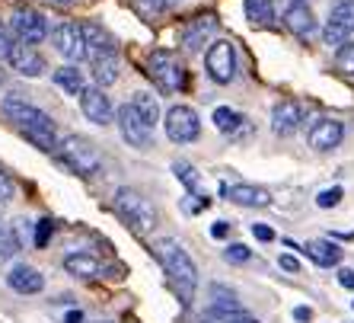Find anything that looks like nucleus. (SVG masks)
<instances>
[{
    "mask_svg": "<svg viewBox=\"0 0 354 323\" xmlns=\"http://www.w3.org/2000/svg\"><path fill=\"white\" fill-rule=\"evenodd\" d=\"M3 116L17 125L19 132L29 138L39 150H58V134H55V119L45 112V109L32 106V103L19 100V96H7L0 103Z\"/></svg>",
    "mask_w": 354,
    "mask_h": 323,
    "instance_id": "1",
    "label": "nucleus"
},
{
    "mask_svg": "<svg viewBox=\"0 0 354 323\" xmlns=\"http://www.w3.org/2000/svg\"><path fill=\"white\" fill-rule=\"evenodd\" d=\"M153 253H157V259L163 263L169 282L179 291V298L189 304L198 288V265H195V259L189 256V250L182 247L176 237H160V241H153Z\"/></svg>",
    "mask_w": 354,
    "mask_h": 323,
    "instance_id": "2",
    "label": "nucleus"
},
{
    "mask_svg": "<svg viewBox=\"0 0 354 323\" xmlns=\"http://www.w3.org/2000/svg\"><path fill=\"white\" fill-rule=\"evenodd\" d=\"M115 211L134 234H140V237L157 227V208L150 205V199L147 195H140L138 189L122 186V189L115 192Z\"/></svg>",
    "mask_w": 354,
    "mask_h": 323,
    "instance_id": "3",
    "label": "nucleus"
},
{
    "mask_svg": "<svg viewBox=\"0 0 354 323\" xmlns=\"http://www.w3.org/2000/svg\"><path fill=\"white\" fill-rule=\"evenodd\" d=\"M147 74L163 93H179L189 80V71L182 64V58L169 49H153L147 58Z\"/></svg>",
    "mask_w": 354,
    "mask_h": 323,
    "instance_id": "4",
    "label": "nucleus"
},
{
    "mask_svg": "<svg viewBox=\"0 0 354 323\" xmlns=\"http://www.w3.org/2000/svg\"><path fill=\"white\" fill-rule=\"evenodd\" d=\"M58 154H61V160L80 176H96L99 170H102L99 150L93 148V141H86L80 134H64L58 141Z\"/></svg>",
    "mask_w": 354,
    "mask_h": 323,
    "instance_id": "5",
    "label": "nucleus"
},
{
    "mask_svg": "<svg viewBox=\"0 0 354 323\" xmlns=\"http://www.w3.org/2000/svg\"><path fill=\"white\" fill-rule=\"evenodd\" d=\"M163 128H166V138L173 144H192L198 141V134H201V119L192 106H169L163 116Z\"/></svg>",
    "mask_w": 354,
    "mask_h": 323,
    "instance_id": "6",
    "label": "nucleus"
},
{
    "mask_svg": "<svg viewBox=\"0 0 354 323\" xmlns=\"http://www.w3.org/2000/svg\"><path fill=\"white\" fill-rule=\"evenodd\" d=\"M205 67L214 83H230L236 77V49H233V42L227 39L211 42L205 51Z\"/></svg>",
    "mask_w": 354,
    "mask_h": 323,
    "instance_id": "7",
    "label": "nucleus"
},
{
    "mask_svg": "<svg viewBox=\"0 0 354 323\" xmlns=\"http://www.w3.org/2000/svg\"><path fill=\"white\" fill-rule=\"evenodd\" d=\"M10 29H13V35H17V42H23V45H39V42L48 39V19L41 17L39 10L32 7H19L13 10V17H10Z\"/></svg>",
    "mask_w": 354,
    "mask_h": 323,
    "instance_id": "8",
    "label": "nucleus"
},
{
    "mask_svg": "<svg viewBox=\"0 0 354 323\" xmlns=\"http://www.w3.org/2000/svg\"><path fill=\"white\" fill-rule=\"evenodd\" d=\"M351 33H354V0H332L329 19H326V29H322L326 45L342 49Z\"/></svg>",
    "mask_w": 354,
    "mask_h": 323,
    "instance_id": "9",
    "label": "nucleus"
},
{
    "mask_svg": "<svg viewBox=\"0 0 354 323\" xmlns=\"http://www.w3.org/2000/svg\"><path fill=\"white\" fill-rule=\"evenodd\" d=\"M115 125L131 148H150V144H153V128L134 112L131 103H124V106L115 109Z\"/></svg>",
    "mask_w": 354,
    "mask_h": 323,
    "instance_id": "10",
    "label": "nucleus"
},
{
    "mask_svg": "<svg viewBox=\"0 0 354 323\" xmlns=\"http://www.w3.org/2000/svg\"><path fill=\"white\" fill-rule=\"evenodd\" d=\"M214 33H217V17L214 13H198V17H192L189 23L179 29V45L195 55V51H201L205 45H211Z\"/></svg>",
    "mask_w": 354,
    "mask_h": 323,
    "instance_id": "11",
    "label": "nucleus"
},
{
    "mask_svg": "<svg viewBox=\"0 0 354 323\" xmlns=\"http://www.w3.org/2000/svg\"><path fill=\"white\" fill-rule=\"evenodd\" d=\"M51 45L64 61H83L86 58V42H83L80 23H58L51 29Z\"/></svg>",
    "mask_w": 354,
    "mask_h": 323,
    "instance_id": "12",
    "label": "nucleus"
},
{
    "mask_svg": "<svg viewBox=\"0 0 354 323\" xmlns=\"http://www.w3.org/2000/svg\"><path fill=\"white\" fill-rule=\"evenodd\" d=\"M342 138H345V125L338 122V119H316L313 125H310V132H306V141H310V148L319 150V154H329V150H335L338 144H342Z\"/></svg>",
    "mask_w": 354,
    "mask_h": 323,
    "instance_id": "13",
    "label": "nucleus"
},
{
    "mask_svg": "<svg viewBox=\"0 0 354 323\" xmlns=\"http://www.w3.org/2000/svg\"><path fill=\"white\" fill-rule=\"evenodd\" d=\"M80 112L86 116V122H93V125H109L115 119L112 100H109L106 90H99V87H86V90L80 93Z\"/></svg>",
    "mask_w": 354,
    "mask_h": 323,
    "instance_id": "14",
    "label": "nucleus"
},
{
    "mask_svg": "<svg viewBox=\"0 0 354 323\" xmlns=\"http://www.w3.org/2000/svg\"><path fill=\"white\" fill-rule=\"evenodd\" d=\"M80 29L83 42H86V61L102 58V55H118V42L109 29H102L99 23H80Z\"/></svg>",
    "mask_w": 354,
    "mask_h": 323,
    "instance_id": "15",
    "label": "nucleus"
},
{
    "mask_svg": "<svg viewBox=\"0 0 354 323\" xmlns=\"http://www.w3.org/2000/svg\"><path fill=\"white\" fill-rule=\"evenodd\" d=\"M7 61H10V67L23 77H41L45 74V58H41L32 45H23V42H13Z\"/></svg>",
    "mask_w": 354,
    "mask_h": 323,
    "instance_id": "16",
    "label": "nucleus"
},
{
    "mask_svg": "<svg viewBox=\"0 0 354 323\" xmlns=\"http://www.w3.org/2000/svg\"><path fill=\"white\" fill-rule=\"evenodd\" d=\"M300 122H304V106L294 100H281L278 106L272 109V132L278 134V138H290V134L300 128Z\"/></svg>",
    "mask_w": 354,
    "mask_h": 323,
    "instance_id": "17",
    "label": "nucleus"
},
{
    "mask_svg": "<svg viewBox=\"0 0 354 323\" xmlns=\"http://www.w3.org/2000/svg\"><path fill=\"white\" fill-rule=\"evenodd\" d=\"M223 195L239 208H268L272 205V192L252 182H236V186H223Z\"/></svg>",
    "mask_w": 354,
    "mask_h": 323,
    "instance_id": "18",
    "label": "nucleus"
},
{
    "mask_svg": "<svg viewBox=\"0 0 354 323\" xmlns=\"http://www.w3.org/2000/svg\"><path fill=\"white\" fill-rule=\"evenodd\" d=\"M7 285L17 291V295H39V291L45 288V275L29 263H17L7 272Z\"/></svg>",
    "mask_w": 354,
    "mask_h": 323,
    "instance_id": "19",
    "label": "nucleus"
},
{
    "mask_svg": "<svg viewBox=\"0 0 354 323\" xmlns=\"http://www.w3.org/2000/svg\"><path fill=\"white\" fill-rule=\"evenodd\" d=\"M284 26H288L294 35H300V39L313 35V33H316V17H313V10L306 7V3H294V7L284 10Z\"/></svg>",
    "mask_w": 354,
    "mask_h": 323,
    "instance_id": "20",
    "label": "nucleus"
},
{
    "mask_svg": "<svg viewBox=\"0 0 354 323\" xmlns=\"http://www.w3.org/2000/svg\"><path fill=\"white\" fill-rule=\"evenodd\" d=\"M211 122H214L217 132L230 134V138H239L243 132H249L246 116H239L236 109H230V106H217V109H214V116H211Z\"/></svg>",
    "mask_w": 354,
    "mask_h": 323,
    "instance_id": "21",
    "label": "nucleus"
},
{
    "mask_svg": "<svg viewBox=\"0 0 354 323\" xmlns=\"http://www.w3.org/2000/svg\"><path fill=\"white\" fill-rule=\"evenodd\" d=\"M64 269L71 275H77V279H99L102 263L96 256H90V253H71V256H64Z\"/></svg>",
    "mask_w": 354,
    "mask_h": 323,
    "instance_id": "22",
    "label": "nucleus"
},
{
    "mask_svg": "<svg viewBox=\"0 0 354 323\" xmlns=\"http://www.w3.org/2000/svg\"><path fill=\"white\" fill-rule=\"evenodd\" d=\"M131 109L150 125V128H157V125H160V100L150 90H138V93H134V96H131Z\"/></svg>",
    "mask_w": 354,
    "mask_h": 323,
    "instance_id": "23",
    "label": "nucleus"
},
{
    "mask_svg": "<svg viewBox=\"0 0 354 323\" xmlns=\"http://www.w3.org/2000/svg\"><path fill=\"white\" fill-rule=\"evenodd\" d=\"M304 253L313 259L316 265H326V269H329V265H338V263H342V250H338L335 243H329V241H310V243L304 247Z\"/></svg>",
    "mask_w": 354,
    "mask_h": 323,
    "instance_id": "24",
    "label": "nucleus"
},
{
    "mask_svg": "<svg viewBox=\"0 0 354 323\" xmlns=\"http://www.w3.org/2000/svg\"><path fill=\"white\" fill-rule=\"evenodd\" d=\"M93 80H96L99 90H106L109 83L118 80V55H102V58H93Z\"/></svg>",
    "mask_w": 354,
    "mask_h": 323,
    "instance_id": "25",
    "label": "nucleus"
},
{
    "mask_svg": "<svg viewBox=\"0 0 354 323\" xmlns=\"http://www.w3.org/2000/svg\"><path fill=\"white\" fill-rule=\"evenodd\" d=\"M55 83H58L67 96H80V93L86 90V77H83V71H77V64L58 67V71H55Z\"/></svg>",
    "mask_w": 354,
    "mask_h": 323,
    "instance_id": "26",
    "label": "nucleus"
},
{
    "mask_svg": "<svg viewBox=\"0 0 354 323\" xmlns=\"http://www.w3.org/2000/svg\"><path fill=\"white\" fill-rule=\"evenodd\" d=\"M243 10H246V19L256 26H268L274 19V3L272 0H243Z\"/></svg>",
    "mask_w": 354,
    "mask_h": 323,
    "instance_id": "27",
    "label": "nucleus"
},
{
    "mask_svg": "<svg viewBox=\"0 0 354 323\" xmlns=\"http://www.w3.org/2000/svg\"><path fill=\"white\" fill-rule=\"evenodd\" d=\"M201 323H259V320L243 307H236V311H211L207 307L201 314Z\"/></svg>",
    "mask_w": 354,
    "mask_h": 323,
    "instance_id": "28",
    "label": "nucleus"
},
{
    "mask_svg": "<svg viewBox=\"0 0 354 323\" xmlns=\"http://www.w3.org/2000/svg\"><path fill=\"white\" fill-rule=\"evenodd\" d=\"M173 173H176V180L189 189V195H198V192H201V176H198V170L189 164V160H176Z\"/></svg>",
    "mask_w": 354,
    "mask_h": 323,
    "instance_id": "29",
    "label": "nucleus"
},
{
    "mask_svg": "<svg viewBox=\"0 0 354 323\" xmlns=\"http://www.w3.org/2000/svg\"><path fill=\"white\" fill-rule=\"evenodd\" d=\"M19 250H23V243H19L17 231H13L10 224H0V265L10 263V259L17 256Z\"/></svg>",
    "mask_w": 354,
    "mask_h": 323,
    "instance_id": "30",
    "label": "nucleus"
},
{
    "mask_svg": "<svg viewBox=\"0 0 354 323\" xmlns=\"http://www.w3.org/2000/svg\"><path fill=\"white\" fill-rule=\"evenodd\" d=\"M236 291L223 288V285H211V311H236Z\"/></svg>",
    "mask_w": 354,
    "mask_h": 323,
    "instance_id": "31",
    "label": "nucleus"
},
{
    "mask_svg": "<svg viewBox=\"0 0 354 323\" xmlns=\"http://www.w3.org/2000/svg\"><path fill=\"white\" fill-rule=\"evenodd\" d=\"M335 67L342 71V74L354 77V42L348 39L342 49H335Z\"/></svg>",
    "mask_w": 354,
    "mask_h": 323,
    "instance_id": "32",
    "label": "nucleus"
},
{
    "mask_svg": "<svg viewBox=\"0 0 354 323\" xmlns=\"http://www.w3.org/2000/svg\"><path fill=\"white\" fill-rule=\"evenodd\" d=\"M223 259H227V263H233V265H243V263H249V259H252V250H249L246 243H230V247L223 250Z\"/></svg>",
    "mask_w": 354,
    "mask_h": 323,
    "instance_id": "33",
    "label": "nucleus"
},
{
    "mask_svg": "<svg viewBox=\"0 0 354 323\" xmlns=\"http://www.w3.org/2000/svg\"><path fill=\"white\" fill-rule=\"evenodd\" d=\"M51 234H55V221H51V218H41V221L35 224L32 243H35L39 250H45V247H48V241H51Z\"/></svg>",
    "mask_w": 354,
    "mask_h": 323,
    "instance_id": "34",
    "label": "nucleus"
},
{
    "mask_svg": "<svg viewBox=\"0 0 354 323\" xmlns=\"http://www.w3.org/2000/svg\"><path fill=\"white\" fill-rule=\"evenodd\" d=\"M342 195H345V192H342V186H332V189H322L319 195H316V205H319V208H335L338 202H342Z\"/></svg>",
    "mask_w": 354,
    "mask_h": 323,
    "instance_id": "35",
    "label": "nucleus"
},
{
    "mask_svg": "<svg viewBox=\"0 0 354 323\" xmlns=\"http://www.w3.org/2000/svg\"><path fill=\"white\" fill-rule=\"evenodd\" d=\"M13 192H17V189H13V180H10V176L0 170V211H3V208L13 202Z\"/></svg>",
    "mask_w": 354,
    "mask_h": 323,
    "instance_id": "36",
    "label": "nucleus"
},
{
    "mask_svg": "<svg viewBox=\"0 0 354 323\" xmlns=\"http://www.w3.org/2000/svg\"><path fill=\"white\" fill-rule=\"evenodd\" d=\"M252 237H256V241H262V243H272L274 241V231L268 227V224H252Z\"/></svg>",
    "mask_w": 354,
    "mask_h": 323,
    "instance_id": "37",
    "label": "nucleus"
},
{
    "mask_svg": "<svg viewBox=\"0 0 354 323\" xmlns=\"http://www.w3.org/2000/svg\"><path fill=\"white\" fill-rule=\"evenodd\" d=\"M278 265L284 269V272H300V259H297V256H288V253L278 259Z\"/></svg>",
    "mask_w": 354,
    "mask_h": 323,
    "instance_id": "38",
    "label": "nucleus"
},
{
    "mask_svg": "<svg viewBox=\"0 0 354 323\" xmlns=\"http://www.w3.org/2000/svg\"><path fill=\"white\" fill-rule=\"evenodd\" d=\"M338 285L354 291V269H338Z\"/></svg>",
    "mask_w": 354,
    "mask_h": 323,
    "instance_id": "39",
    "label": "nucleus"
},
{
    "mask_svg": "<svg viewBox=\"0 0 354 323\" xmlns=\"http://www.w3.org/2000/svg\"><path fill=\"white\" fill-rule=\"evenodd\" d=\"M10 49H13V42H10V35H7V29H3V23H0V58L7 61V55H10Z\"/></svg>",
    "mask_w": 354,
    "mask_h": 323,
    "instance_id": "40",
    "label": "nucleus"
},
{
    "mask_svg": "<svg viewBox=\"0 0 354 323\" xmlns=\"http://www.w3.org/2000/svg\"><path fill=\"white\" fill-rule=\"evenodd\" d=\"M230 234V224L227 221H214V227H211V237H217V241H223Z\"/></svg>",
    "mask_w": 354,
    "mask_h": 323,
    "instance_id": "41",
    "label": "nucleus"
},
{
    "mask_svg": "<svg viewBox=\"0 0 354 323\" xmlns=\"http://www.w3.org/2000/svg\"><path fill=\"white\" fill-rule=\"evenodd\" d=\"M144 3H147L150 10H153V13H163V10H169L176 3V0H144Z\"/></svg>",
    "mask_w": 354,
    "mask_h": 323,
    "instance_id": "42",
    "label": "nucleus"
},
{
    "mask_svg": "<svg viewBox=\"0 0 354 323\" xmlns=\"http://www.w3.org/2000/svg\"><path fill=\"white\" fill-rule=\"evenodd\" d=\"M294 320L310 323V320H313V311H310V307H297V311H294Z\"/></svg>",
    "mask_w": 354,
    "mask_h": 323,
    "instance_id": "43",
    "label": "nucleus"
},
{
    "mask_svg": "<svg viewBox=\"0 0 354 323\" xmlns=\"http://www.w3.org/2000/svg\"><path fill=\"white\" fill-rule=\"evenodd\" d=\"M64 323H83V314L80 311H71V314L64 317Z\"/></svg>",
    "mask_w": 354,
    "mask_h": 323,
    "instance_id": "44",
    "label": "nucleus"
},
{
    "mask_svg": "<svg viewBox=\"0 0 354 323\" xmlns=\"http://www.w3.org/2000/svg\"><path fill=\"white\" fill-rule=\"evenodd\" d=\"M48 3H55V7H71L74 0H48Z\"/></svg>",
    "mask_w": 354,
    "mask_h": 323,
    "instance_id": "45",
    "label": "nucleus"
},
{
    "mask_svg": "<svg viewBox=\"0 0 354 323\" xmlns=\"http://www.w3.org/2000/svg\"><path fill=\"white\" fill-rule=\"evenodd\" d=\"M294 3H306V0H288V7H294Z\"/></svg>",
    "mask_w": 354,
    "mask_h": 323,
    "instance_id": "46",
    "label": "nucleus"
}]
</instances>
